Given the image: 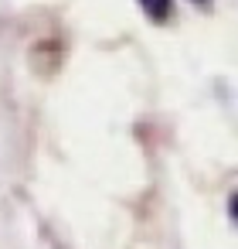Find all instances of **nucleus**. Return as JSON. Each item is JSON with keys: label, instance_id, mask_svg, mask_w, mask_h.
<instances>
[{"label": "nucleus", "instance_id": "1", "mask_svg": "<svg viewBox=\"0 0 238 249\" xmlns=\"http://www.w3.org/2000/svg\"><path fill=\"white\" fill-rule=\"evenodd\" d=\"M136 4L143 7V14L157 24H163L170 14H174V0H136Z\"/></svg>", "mask_w": 238, "mask_h": 249}, {"label": "nucleus", "instance_id": "2", "mask_svg": "<svg viewBox=\"0 0 238 249\" xmlns=\"http://www.w3.org/2000/svg\"><path fill=\"white\" fill-rule=\"evenodd\" d=\"M201 4H207V0H201Z\"/></svg>", "mask_w": 238, "mask_h": 249}]
</instances>
